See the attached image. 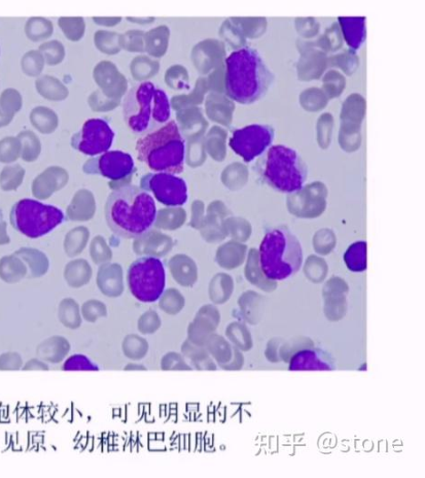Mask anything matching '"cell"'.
Wrapping results in <instances>:
<instances>
[{
	"label": "cell",
	"mask_w": 425,
	"mask_h": 478,
	"mask_svg": "<svg viewBox=\"0 0 425 478\" xmlns=\"http://www.w3.org/2000/svg\"><path fill=\"white\" fill-rule=\"evenodd\" d=\"M105 217L118 236L133 239L146 235L155 225L157 208L153 197L136 185L114 190L105 205Z\"/></svg>",
	"instance_id": "obj_1"
},
{
	"label": "cell",
	"mask_w": 425,
	"mask_h": 478,
	"mask_svg": "<svg viewBox=\"0 0 425 478\" xmlns=\"http://www.w3.org/2000/svg\"><path fill=\"white\" fill-rule=\"evenodd\" d=\"M274 77L257 51L240 48L226 59L225 90L243 106L255 104L264 98Z\"/></svg>",
	"instance_id": "obj_2"
},
{
	"label": "cell",
	"mask_w": 425,
	"mask_h": 478,
	"mask_svg": "<svg viewBox=\"0 0 425 478\" xmlns=\"http://www.w3.org/2000/svg\"><path fill=\"white\" fill-rule=\"evenodd\" d=\"M136 152L138 160L155 173L175 176L185 170L186 142L175 121L141 136Z\"/></svg>",
	"instance_id": "obj_3"
},
{
	"label": "cell",
	"mask_w": 425,
	"mask_h": 478,
	"mask_svg": "<svg viewBox=\"0 0 425 478\" xmlns=\"http://www.w3.org/2000/svg\"><path fill=\"white\" fill-rule=\"evenodd\" d=\"M122 112L129 129L141 136L162 127L171 116L167 93L150 82H141L128 92Z\"/></svg>",
	"instance_id": "obj_4"
},
{
	"label": "cell",
	"mask_w": 425,
	"mask_h": 478,
	"mask_svg": "<svg viewBox=\"0 0 425 478\" xmlns=\"http://www.w3.org/2000/svg\"><path fill=\"white\" fill-rule=\"evenodd\" d=\"M303 260L299 239L289 229L279 227L264 236L260 247V269L268 280L290 278L299 270Z\"/></svg>",
	"instance_id": "obj_5"
},
{
	"label": "cell",
	"mask_w": 425,
	"mask_h": 478,
	"mask_svg": "<svg viewBox=\"0 0 425 478\" xmlns=\"http://www.w3.org/2000/svg\"><path fill=\"white\" fill-rule=\"evenodd\" d=\"M257 166L264 182L281 192H299L307 180L305 162L296 151L286 146H272Z\"/></svg>",
	"instance_id": "obj_6"
},
{
	"label": "cell",
	"mask_w": 425,
	"mask_h": 478,
	"mask_svg": "<svg viewBox=\"0 0 425 478\" xmlns=\"http://www.w3.org/2000/svg\"><path fill=\"white\" fill-rule=\"evenodd\" d=\"M13 227L30 239H38L59 227L65 219L63 212L53 205L23 199L12 212Z\"/></svg>",
	"instance_id": "obj_7"
},
{
	"label": "cell",
	"mask_w": 425,
	"mask_h": 478,
	"mask_svg": "<svg viewBox=\"0 0 425 478\" xmlns=\"http://www.w3.org/2000/svg\"><path fill=\"white\" fill-rule=\"evenodd\" d=\"M127 282L131 294L143 302H154L163 294L166 272L163 263L154 256L140 257L129 270Z\"/></svg>",
	"instance_id": "obj_8"
},
{
	"label": "cell",
	"mask_w": 425,
	"mask_h": 478,
	"mask_svg": "<svg viewBox=\"0 0 425 478\" xmlns=\"http://www.w3.org/2000/svg\"><path fill=\"white\" fill-rule=\"evenodd\" d=\"M274 130L267 125L253 124L233 131L230 146L244 161L251 162L272 144Z\"/></svg>",
	"instance_id": "obj_9"
},
{
	"label": "cell",
	"mask_w": 425,
	"mask_h": 478,
	"mask_svg": "<svg viewBox=\"0 0 425 478\" xmlns=\"http://www.w3.org/2000/svg\"><path fill=\"white\" fill-rule=\"evenodd\" d=\"M140 188L153 196L165 207H183L188 200L186 182L174 175L148 174L140 180Z\"/></svg>",
	"instance_id": "obj_10"
},
{
	"label": "cell",
	"mask_w": 425,
	"mask_h": 478,
	"mask_svg": "<svg viewBox=\"0 0 425 478\" xmlns=\"http://www.w3.org/2000/svg\"><path fill=\"white\" fill-rule=\"evenodd\" d=\"M115 132L108 121L103 119H90L80 132L73 138V146L88 156L107 153L114 141Z\"/></svg>",
	"instance_id": "obj_11"
},
{
	"label": "cell",
	"mask_w": 425,
	"mask_h": 478,
	"mask_svg": "<svg viewBox=\"0 0 425 478\" xmlns=\"http://www.w3.org/2000/svg\"><path fill=\"white\" fill-rule=\"evenodd\" d=\"M85 172L98 175L114 182L126 180L136 172L133 158L122 151H111L101 154L85 165Z\"/></svg>",
	"instance_id": "obj_12"
},
{
	"label": "cell",
	"mask_w": 425,
	"mask_h": 478,
	"mask_svg": "<svg viewBox=\"0 0 425 478\" xmlns=\"http://www.w3.org/2000/svg\"><path fill=\"white\" fill-rule=\"evenodd\" d=\"M302 57L297 64L298 77L301 81L311 82L322 76L328 66V58L322 51L300 44Z\"/></svg>",
	"instance_id": "obj_13"
},
{
	"label": "cell",
	"mask_w": 425,
	"mask_h": 478,
	"mask_svg": "<svg viewBox=\"0 0 425 478\" xmlns=\"http://www.w3.org/2000/svg\"><path fill=\"white\" fill-rule=\"evenodd\" d=\"M366 102L360 94L349 96L342 108L341 128L346 129H361L366 116Z\"/></svg>",
	"instance_id": "obj_14"
},
{
	"label": "cell",
	"mask_w": 425,
	"mask_h": 478,
	"mask_svg": "<svg viewBox=\"0 0 425 478\" xmlns=\"http://www.w3.org/2000/svg\"><path fill=\"white\" fill-rule=\"evenodd\" d=\"M290 370H329L331 364L327 361V356L319 350H311V348L303 349L295 354L290 359Z\"/></svg>",
	"instance_id": "obj_15"
},
{
	"label": "cell",
	"mask_w": 425,
	"mask_h": 478,
	"mask_svg": "<svg viewBox=\"0 0 425 478\" xmlns=\"http://www.w3.org/2000/svg\"><path fill=\"white\" fill-rule=\"evenodd\" d=\"M342 35L352 51H358L366 37L365 18H339Z\"/></svg>",
	"instance_id": "obj_16"
},
{
	"label": "cell",
	"mask_w": 425,
	"mask_h": 478,
	"mask_svg": "<svg viewBox=\"0 0 425 478\" xmlns=\"http://www.w3.org/2000/svg\"><path fill=\"white\" fill-rule=\"evenodd\" d=\"M329 98L325 92L317 88H311L304 90L300 102L303 108L308 112H319L327 107Z\"/></svg>",
	"instance_id": "obj_17"
},
{
	"label": "cell",
	"mask_w": 425,
	"mask_h": 478,
	"mask_svg": "<svg viewBox=\"0 0 425 478\" xmlns=\"http://www.w3.org/2000/svg\"><path fill=\"white\" fill-rule=\"evenodd\" d=\"M344 261L349 270L363 271L366 269V243L353 244L345 253Z\"/></svg>",
	"instance_id": "obj_18"
},
{
	"label": "cell",
	"mask_w": 425,
	"mask_h": 478,
	"mask_svg": "<svg viewBox=\"0 0 425 478\" xmlns=\"http://www.w3.org/2000/svg\"><path fill=\"white\" fill-rule=\"evenodd\" d=\"M329 64L330 66L340 67L347 75H351L358 70L359 59L353 51H345L341 54L331 57L328 59Z\"/></svg>",
	"instance_id": "obj_19"
},
{
	"label": "cell",
	"mask_w": 425,
	"mask_h": 478,
	"mask_svg": "<svg viewBox=\"0 0 425 478\" xmlns=\"http://www.w3.org/2000/svg\"><path fill=\"white\" fill-rule=\"evenodd\" d=\"M311 47L317 46L325 51H336L342 45V38L337 24L330 27L325 35L319 39L314 44L309 43Z\"/></svg>",
	"instance_id": "obj_20"
},
{
	"label": "cell",
	"mask_w": 425,
	"mask_h": 478,
	"mask_svg": "<svg viewBox=\"0 0 425 478\" xmlns=\"http://www.w3.org/2000/svg\"><path fill=\"white\" fill-rule=\"evenodd\" d=\"M345 78L338 72L331 71L324 78V92L328 98L339 97L345 88Z\"/></svg>",
	"instance_id": "obj_21"
},
{
	"label": "cell",
	"mask_w": 425,
	"mask_h": 478,
	"mask_svg": "<svg viewBox=\"0 0 425 478\" xmlns=\"http://www.w3.org/2000/svg\"><path fill=\"white\" fill-rule=\"evenodd\" d=\"M185 356L190 359L192 364L198 370H211L217 369L215 362L212 361L210 357L203 350H196L194 349H183Z\"/></svg>",
	"instance_id": "obj_22"
},
{
	"label": "cell",
	"mask_w": 425,
	"mask_h": 478,
	"mask_svg": "<svg viewBox=\"0 0 425 478\" xmlns=\"http://www.w3.org/2000/svg\"><path fill=\"white\" fill-rule=\"evenodd\" d=\"M334 128V118L332 114H326L318 120V141L322 147L329 146Z\"/></svg>",
	"instance_id": "obj_23"
},
{
	"label": "cell",
	"mask_w": 425,
	"mask_h": 478,
	"mask_svg": "<svg viewBox=\"0 0 425 478\" xmlns=\"http://www.w3.org/2000/svg\"><path fill=\"white\" fill-rule=\"evenodd\" d=\"M65 371L88 370L98 371L99 368L83 355H75L67 358L63 365Z\"/></svg>",
	"instance_id": "obj_24"
},
{
	"label": "cell",
	"mask_w": 425,
	"mask_h": 478,
	"mask_svg": "<svg viewBox=\"0 0 425 478\" xmlns=\"http://www.w3.org/2000/svg\"><path fill=\"white\" fill-rule=\"evenodd\" d=\"M161 369L164 371L170 370H192L193 368L187 364L185 358L176 353H169L164 356L161 362Z\"/></svg>",
	"instance_id": "obj_25"
},
{
	"label": "cell",
	"mask_w": 425,
	"mask_h": 478,
	"mask_svg": "<svg viewBox=\"0 0 425 478\" xmlns=\"http://www.w3.org/2000/svg\"><path fill=\"white\" fill-rule=\"evenodd\" d=\"M319 28H320V24L312 18L296 20V29L303 38L315 37L319 32Z\"/></svg>",
	"instance_id": "obj_26"
},
{
	"label": "cell",
	"mask_w": 425,
	"mask_h": 478,
	"mask_svg": "<svg viewBox=\"0 0 425 478\" xmlns=\"http://www.w3.org/2000/svg\"><path fill=\"white\" fill-rule=\"evenodd\" d=\"M22 364V358L15 353H7L0 357V370H20Z\"/></svg>",
	"instance_id": "obj_27"
},
{
	"label": "cell",
	"mask_w": 425,
	"mask_h": 478,
	"mask_svg": "<svg viewBox=\"0 0 425 478\" xmlns=\"http://www.w3.org/2000/svg\"><path fill=\"white\" fill-rule=\"evenodd\" d=\"M243 363V356L239 351L235 350L232 360L229 364L222 366V368L224 370H240L242 367Z\"/></svg>",
	"instance_id": "obj_28"
},
{
	"label": "cell",
	"mask_w": 425,
	"mask_h": 478,
	"mask_svg": "<svg viewBox=\"0 0 425 478\" xmlns=\"http://www.w3.org/2000/svg\"><path fill=\"white\" fill-rule=\"evenodd\" d=\"M49 370V366L43 362L32 359L28 361L26 365L23 367V370Z\"/></svg>",
	"instance_id": "obj_29"
},
{
	"label": "cell",
	"mask_w": 425,
	"mask_h": 478,
	"mask_svg": "<svg viewBox=\"0 0 425 478\" xmlns=\"http://www.w3.org/2000/svg\"><path fill=\"white\" fill-rule=\"evenodd\" d=\"M125 370H147V368L141 364H129L125 368Z\"/></svg>",
	"instance_id": "obj_30"
}]
</instances>
